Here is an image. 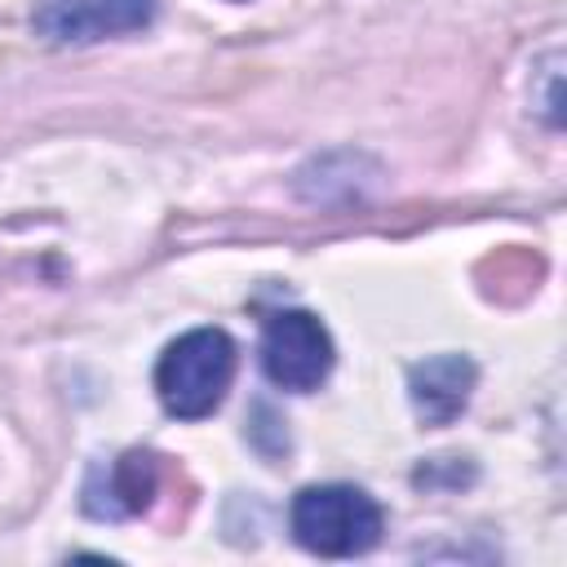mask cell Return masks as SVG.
I'll return each mask as SVG.
<instances>
[{
	"label": "cell",
	"mask_w": 567,
	"mask_h": 567,
	"mask_svg": "<svg viewBox=\"0 0 567 567\" xmlns=\"http://www.w3.org/2000/svg\"><path fill=\"white\" fill-rule=\"evenodd\" d=\"M235 368H239V350L221 328H190L164 346L155 363V394L168 416L199 421L221 408Z\"/></svg>",
	"instance_id": "obj_1"
},
{
	"label": "cell",
	"mask_w": 567,
	"mask_h": 567,
	"mask_svg": "<svg viewBox=\"0 0 567 567\" xmlns=\"http://www.w3.org/2000/svg\"><path fill=\"white\" fill-rule=\"evenodd\" d=\"M288 527H292L297 545L319 558H354L381 540L385 514L363 487L319 483V487H301L292 496Z\"/></svg>",
	"instance_id": "obj_2"
},
{
	"label": "cell",
	"mask_w": 567,
	"mask_h": 567,
	"mask_svg": "<svg viewBox=\"0 0 567 567\" xmlns=\"http://www.w3.org/2000/svg\"><path fill=\"white\" fill-rule=\"evenodd\" d=\"M332 337L310 310H279L261 328V372L288 394H310L332 372Z\"/></svg>",
	"instance_id": "obj_3"
},
{
	"label": "cell",
	"mask_w": 567,
	"mask_h": 567,
	"mask_svg": "<svg viewBox=\"0 0 567 567\" xmlns=\"http://www.w3.org/2000/svg\"><path fill=\"white\" fill-rule=\"evenodd\" d=\"M159 0H35L31 27L49 44H93L155 22Z\"/></svg>",
	"instance_id": "obj_4"
},
{
	"label": "cell",
	"mask_w": 567,
	"mask_h": 567,
	"mask_svg": "<svg viewBox=\"0 0 567 567\" xmlns=\"http://www.w3.org/2000/svg\"><path fill=\"white\" fill-rule=\"evenodd\" d=\"M159 487V461L151 452H124L111 465H97L84 483V514L89 518H133L155 501Z\"/></svg>",
	"instance_id": "obj_5"
},
{
	"label": "cell",
	"mask_w": 567,
	"mask_h": 567,
	"mask_svg": "<svg viewBox=\"0 0 567 567\" xmlns=\"http://www.w3.org/2000/svg\"><path fill=\"white\" fill-rule=\"evenodd\" d=\"M474 363L465 354H434L425 363H416L408 372V390H412V408L425 425H447L465 412L470 390H474Z\"/></svg>",
	"instance_id": "obj_6"
}]
</instances>
